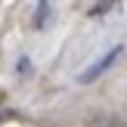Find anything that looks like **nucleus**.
<instances>
[{
    "label": "nucleus",
    "mask_w": 127,
    "mask_h": 127,
    "mask_svg": "<svg viewBox=\"0 0 127 127\" xmlns=\"http://www.w3.org/2000/svg\"><path fill=\"white\" fill-rule=\"evenodd\" d=\"M90 127H124L118 118H112V115H99V118H93Z\"/></svg>",
    "instance_id": "f03ea898"
},
{
    "label": "nucleus",
    "mask_w": 127,
    "mask_h": 127,
    "mask_svg": "<svg viewBox=\"0 0 127 127\" xmlns=\"http://www.w3.org/2000/svg\"><path fill=\"white\" fill-rule=\"evenodd\" d=\"M50 16V3H37V9H34V25L37 28H43V19Z\"/></svg>",
    "instance_id": "7ed1b4c3"
},
{
    "label": "nucleus",
    "mask_w": 127,
    "mask_h": 127,
    "mask_svg": "<svg viewBox=\"0 0 127 127\" xmlns=\"http://www.w3.org/2000/svg\"><path fill=\"white\" fill-rule=\"evenodd\" d=\"M121 53H124V43H115V47H109V50H105V56H102V59H96L93 65H87V68H84V74H81L78 81H81V84H90V81H96L99 74L105 71V68H112V65H115V59H118Z\"/></svg>",
    "instance_id": "f257e3e1"
}]
</instances>
